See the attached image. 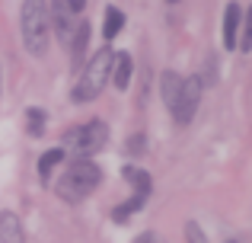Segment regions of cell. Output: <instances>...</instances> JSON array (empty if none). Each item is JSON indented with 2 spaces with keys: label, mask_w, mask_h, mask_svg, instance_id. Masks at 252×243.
I'll use <instances>...</instances> for the list:
<instances>
[{
  "label": "cell",
  "mask_w": 252,
  "mask_h": 243,
  "mask_svg": "<svg viewBox=\"0 0 252 243\" xmlns=\"http://www.w3.org/2000/svg\"><path fill=\"white\" fill-rule=\"evenodd\" d=\"M102 179V170L93 160H70L67 173L58 179V195L64 202H83Z\"/></svg>",
  "instance_id": "3"
},
{
  "label": "cell",
  "mask_w": 252,
  "mask_h": 243,
  "mask_svg": "<svg viewBox=\"0 0 252 243\" xmlns=\"http://www.w3.org/2000/svg\"><path fill=\"white\" fill-rule=\"evenodd\" d=\"M125 29V13L118 6H105V23H102V38L115 42V35Z\"/></svg>",
  "instance_id": "13"
},
{
  "label": "cell",
  "mask_w": 252,
  "mask_h": 243,
  "mask_svg": "<svg viewBox=\"0 0 252 243\" xmlns=\"http://www.w3.org/2000/svg\"><path fill=\"white\" fill-rule=\"evenodd\" d=\"M64 157H67V154H64V147H51L48 154H42V157H38V176H42V182H48L51 170H55L58 163L64 160Z\"/></svg>",
  "instance_id": "14"
},
{
  "label": "cell",
  "mask_w": 252,
  "mask_h": 243,
  "mask_svg": "<svg viewBox=\"0 0 252 243\" xmlns=\"http://www.w3.org/2000/svg\"><path fill=\"white\" fill-rule=\"evenodd\" d=\"M137 208H144V199H137V195H131V199L125 202V205H118L115 211H112V221H115V224H125V221H128L131 214L137 211Z\"/></svg>",
  "instance_id": "16"
},
{
  "label": "cell",
  "mask_w": 252,
  "mask_h": 243,
  "mask_svg": "<svg viewBox=\"0 0 252 243\" xmlns=\"http://www.w3.org/2000/svg\"><path fill=\"white\" fill-rule=\"evenodd\" d=\"M48 19H51V29H55V35L61 38L64 45H70L77 23H74V13L67 10V3H64V0H51V3H48Z\"/></svg>",
  "instance_id": "6"
},
{
  "label": "cell",
  "mask_w": 252,
  "mask_h": 243,
  "mask_svg": "<svg viewBox=\"0 0 252 243\" xmlns=\"http://www.w3.org/2000/svg\"><path fill=\"white\" fill-rule=\"evenodd\" d=\"M0 243H26L23 221L16 211H0Z\"/></svg>",
  "instance_id": "10"
},
{
  "label": "cell",
  "mask_w": 252,
  "mask_h": 243,
  "mask_svg": "<svg viewBox=\"0 0 252 243\" xmlns=\"http://www.w3.org/2000/svg\"><path fill=\"white\" fill-rule=\"evenodd\" d=\"M240 23H243L240 3H227V10H223V45L227 48H240Z\"/></svg>",
  "instance_id": "7"
},
{
  "label": "cell",
  "mask_w": 252,
  "mask_h": 243,
  "mask_svg": "<svg viewBox=\"0 0 252 243\" xmlns=\"http://www.w3.org/2000/svg\"><path fill=\"white\" fill-rule=\"evenodd\" d=\"M227 243H236V240H227Z\"/></svg>",
  "instance_id": "23"
},
{
  "label": "cell",
  "mask_w": 252,
  "mask_h": 243,
  "mask_svg": "<svg viewBox=\"0 0 252 243\" xmlns=\"http://www.w3.org/2000/svg\"><path fill=\"white\" fill-rule=\"evenodd\" d=\"M201 93H204L201 77H198V74L185 77V80H182V93H179V103H176V109H172L176 125H189L191 119H195V109H198V103H201Z\"/></svg>",
  "instance_id": "5"
},
{
  "label": "cell",
  "mask_w": 252,
  "mask_h": 243,
  "mask_svg": "<svg viewBox=\"0 0 252 243\" xmlns=\"http://www.w3.org/2000/svg\"><path fill=\"white\" fill-rule=\"evenodd\" d=\"M134 243H166V240H163L157 231H144L141 237H134Z\"/></svg>",
  "instance_id": "20"
},
{
  "label": "cell",
  "mask_w": 252,
  "mask_h": 243,
  "mask_svg": "<svg viewBox=\"0 0 252 243\" xmlns=\"http://www.w3.org/2000/svg\"><path fill=\"white\" fill-rule=\"evenodd\" d=\"M122 176L131 182V186H134V195H137V199L147 202L150 189H154V179H150L147 170H141V167H122Z\"/></svg>",
  "instance_id": "11"
},
{
  "label": "cell",
  "mask_w": 252,
  "mask_h": 243,
  "mask_svg": "<svg viewBox=\"0 0 252 243\" xmlns=\"http://www.w3.org/2000/svg\"><path fill=\"white\" fill-rule=\"evenodd\" d=\"M45 122H48V112H45V109H38V106L26 109V128H29L32 138H42L45 135Z\"/></svg>",
  "instance_id": "15"
},
{
  "label": "cell",
  "mask_w": 252,
  "mask_h": 243,
  "mask_svg": "<svg viewBox=\"0 0 252 243\" xmlns=\"http://www.w3.org/2000/svg\"><path fill=\"white\" fill-rule=\"evenodd\" d=\"M19 29H23V45L29 55H45L51 35V19H48V3L45 0H23L19 10Z\"/></svg>",
  "instance_id": "1"
},
{
  "label": "cell",
  "mask_w": 252,
  "mask_h": 243,
  "mask_svg": "<svg viewBox=\"0 0 252 243\" xmlns=\"http://www.w3.org/2000/svg\"><path fill=\"white\" fill-rule=\"evenodd\" d=\"M131 77H134V58H131L128 51H118V55L112 58V83H115L118 90H128Z\"/></svg>",
  "instance_id": "8"
},
{
  "label": "cell",
  "mask_w": 252,
  "mask_h": 243,
  "mask_svg": "<svg viewBox=\"0 0 252 243\" xmlns=\"http://www.w3.org/2000/svg\"><path fill=\"white\" fill-rule=\"evenodd\" d=\"M112 58H115V51H112L109 45L99 48V55L90 58V64L80 70V80H77L70 100L74 103H90V100H96V96L102 93L105 83L112 80Z\"/></svg>",
  "instance_id": "2"
},
{
  "label": "cell",
  "mask_w": 252,
  "mask_h": 243,
  "mask_svg": "<svg viewBox=\"0 0 252 243\" xmlns=\"http://www.w3.org/2000/svg\"><path fill=\"white\" fill-rule=\"evenodd\" d=\"M125 150H128L131 157H141L144 150H147V135H144V131H137V135H131L128 141H125Z\"/></svg>",
  "instance_id": "17"
},
{
  "label": "cell",
  "mask_w": 252,
  "mask_h": 243,
  "mask_svg": "<svg viewBox=\"0 0 252 243\" xmlns=\"http://www.w3.org/2000/svg\"><path fill=\"white\" fill-rule=\"evenodd\" d=\"M64 3H67V10H70V13H74V16H77V13H83L86 0H64Z\"/></svg>",
  "instance_id": "21"
},
{
  "label": "cell",
  "mask_w": 252,
  "mask_h": 243,
  "mask_svg": "<svg viewBox=\"0 0 252 243\" xmlns=\"http://www.w3.org/2000/svg\"><path fill=\"white\" fill-rule=\"evenodd\" d=\"M160 93H163V103H166V109L172 112L179 103V93H182V77L176 74V70H163L160 77Z\"/></svg>",
  "instance_id": "12"
},
{
  "label": "cell",
  "mask_w": 252,
  "mask_h": 243,
  "mask_svg": "<svg viewBox=\"0 0 252 243\" xmlns=\"http://www.w3.org/2000/svg\"><path fill=\"white\" fill-rule=\"evenodd\" d=\"M105 141H109V125L102 119H93V122H83L64 135V154L70 150L74 160H90L96 150L105 147Z\"/></svg>",
  "instance_id": "4"
},
{
  "label": "cell",
  "mask_w": 252,
  "mask_h": 243,
  "mask_svg": "<svg viewBox=\"0 0 252 243\" xmlns=\"http://www.w3.org/2000/svg\"><path fill=\"white\" fill-rule=\"evenodd\" d=\"M185 243H208V234L201 231V224H195V221L185 224Z\"/></svg>",
  "instance_id": "19"
},
{
  "label": "cell",
  "mask_w": 252,
  "mask_h": 243,
  "mask_svg": "<svg viewBox=\"0 0 252 243\" xmlns=\"http://www.w3.org/2000/svg\"><path fill=\"white\" fill-rule=\"evenodd\" d=\"M169 3H179V0H169Z\"/></svg>",
  "instance_id": "22"
},
{
  "label": "cell",
  "mask_w": 252,
  "mask_h": 243,
  "mask_svg": "<svg viewBox=\"0 0 252 243\" xmlns=\"http://www.w3.org/2000/svg\"><path fill=\"white\" fill-rule=\"evenodd\" d=\"M240 48L243 51H252V6L243 16V38H240Z\"/></svg>",
  "instance_id": "18"
},
{
  "label": "cell",
  "mask_w": 252,
  "mask_h": 243,
  "mask_svg": "<svg viewBox=\"0 0 252 243\" xmlns=\"http://www.w3.org/2000/svg\"><path fill=\"white\" fill-rule=\"evenodd\" d=\"M0 87H3V83H0Z\"/></svg>",
  "instance_id": "24"
},
{
  "label": "cell",
  "mask_w": 252,
  "mask_h": 243,
  "mask_svg": "<svg viewBox=\"0 0 252 243\" xmlns=\"http://www.w3.org/2000/svg\"><path fill=\"white\" fill-rule=\"evenodd\" d=\"M86 45H90V23H86V19H77L74 38H70V64H74V70H80V61H83V55H86Z\"/></svg>",
  "instance_id": "9"
}]
</instances>
